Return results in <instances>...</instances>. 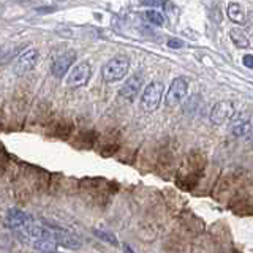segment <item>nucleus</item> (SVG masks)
<instances>
[{
    "instance_id": "obj_17",
    "label": "nucleus",
    "mask_w": 253,
    "mask_h": 253,
    "mask_svg": "<svg viewBox=\"0 0 253 253\" xmlns=\"http://www.w3.org/2000/svg\"><path fill=\"white\" fill-rule=\"evenodd\" d=\"M139 3L144 6H162L165 0H139Z\"/></svg>"
},
{
    "instance_id": "obj_23",
    "label": "nucleus",
    "mask_w": 253,
    "mask_h": 253,
    "mask_svg": "<svg viewBox=\"0 0 253 253\" xmlns=\"http://www.w3.org/2000/svg\"><path fill=\"white\" fill-rule=\"evenodd\" d=\"M49 253H59L57 250H54V252H49Z\"/></svg>"
},
{
    "instance_id": "obj_15",
    "label": "nucleus",
    "mask_w": 253,
    "mask_h": 253,
    "mask_svg": "<svg viewBox=\"0 0 253 253\" xmlns=\"http://www.w3.org/2000/svg\"><path fill=\"white\" fill-rule=\"evenodd\" d=\"M93 234L97 236L98 239L105 241V242H108V244L117 245V239H116V236H114V234H111V233L103 231V229H93Z\"/></svg>"
},
{
    "instance_id": "obj_20",
    "label": "nucleus",
    "mask_w": 253,
    "mask_h": 253,
    "mask_svg": "<svg viewBox=\"0 0 253 253\" xmlns=\"http://www.w3.org/2000/svg\"><path fill=\"white\" fill-rule=\"evenodd\" d=\"M122 250H124V253H134V250L130 247L128 244H122Z\"/></svg>"
},
{
    "instance_id": "obj_14",
    "label": "nucleus",
    "mask_w": 253,
    "mask_h": 253,
    "mask_svg": "<svg viewBox=\"0 0 253 253\" xmlns=\"http://www.w3.org/2000/svg\"><path fill=\"white\" fill-rule=\"evenodd\" d=\"M146 19L150 22V24H154V26H163L165 24V18H163V14L162 13H158V11H155V10H149V11H146Z\"/></svg>"
},
{
    "instance_id": "obj_10",
    "label": "nucleus",
    "mask_w": 253,
    "mask_h": 253,
    "mask_svg": "<svg viewBox=\"0 0 253 253\" xmlns=\"http://www.w3.org/2000/svg\"><path fill=\"white\" fill-rule=\"evenodd\" d=\"M233 114H234V106L231 101H218L217 105H213L209 117L212 124L220 125L229 121V119L233 117Z\"/></svg>"
},
{
    "instance_id": "obj_2",
    "label": "nucleus",
    "mask_w": 253,
    "mask_h": 253,
    "mask_svg": "<svg viewBox=\"0 0 253 253\" xmlns=\"http://www.w3.org/2000/svg\"><path fill=\"white\" fill-rule=\"evenodd\" d=\"M162 98H163V84L158 81H152L149 85H146L144 92H142L139 106L144 113L150 114L158 108Z\"/></svg>"
},
{
    "instance_id": "obj_3",
    "label": "nucleus",
    "mask_w": 253,
    "mask_h": 253,
    "mask_svg": "<svg viewBox=\"0 0 253 253\" xmlns=\"http://www.w3.org/2000/svg\"><path fill=\"white\" fill-rule=\"evenodd\" d=\"M92 76V67L89 62H81L75 65L71 70H68V76H67V85L78 89V87H83L89 83V79Z\"/></svg>"
},
{
    "instance_id": "obj_1",
    "label": "nucleus",
    "mask_w": 253,
    "mask_h": 253,
    "mask_svg": "<svg viewBox=\"0 0 253 253\" xmlns=\"http://www.w3.org/2000/svg\"><path fill=\"white\" fill-rule=\"evenodd\" d=\"M130 68V62L125 57H114L108 60L105 65L101 67V76L106 83H117L126 76Z\"/></svg>"
},
{
    "instance_id": "obj_5",
    "label": "nucleus",
    "mask_w": 253,
    "mask_h": 253,
    "mask_svg": "<svg viewBox=\"0 0 253 253\" xmlns=\"http://www.w3.org/2000/svg\"><path fill=\"white\" fill-rule=\"evenodd\" d=\"M76 60V52L73 49H68L65 52H60L59 55H55L51 63V73L54 78H63L67 73L70 67L73 65V62Z\"/></svg>"
},
{
    "instance_id": "obj_12",
    "label": "nucleus",
    "mask_w": 253,
    "mask_h": 253,
    "mask_svg": "<svg viewBox=\"0 0 253 253\" xmlns=\"http://www.w3.org/2000/svg\"><path fill=\"white\" fill-rule=\"evenodd\" d=\"M229 38H231V42L234 43V46L239 47V49H247V47H249V43H250L249 37L239 27H233L231 30H229Z\"/></svg>"
},
{
    "instance_id": "obj_19",
    "label": "nucleus",
    "mask_w": 253,
    "mask_h": 253,
    "mask_svg": "<svg viewBox=\"0 0 253 253\" xmlns=\"http://www.w3.org/2000/svg\"><path fill=\"white\" fill-rule=\"evenodd\" d=\"M242 62H244V65L247 67V68L253 70V55H252V54H247V55H245Z\"/></svg>"
},
{
    "instance_id": "obj_7",
    "label": "nucleus",
    "mask_w": 253,
    "mask_h": 253,
    "mask_svg": "<svg viewBox=\"0 0 253 253\" xmlns=\"http://www.w3.org/2000/svg\"><path fill=\"white\" fill-rule=\"evenodd\" d=\"M51 237H52V241L55 242V245H62V247H67L70 250H79L83 247L81 239L76 237L75 234L65 231V229H60V228L52 229Z\"/></svg>"
},
{
    "instance_id": "obj_18",
    "label": "nucleus",
    "mask_w": 253,
    "mask_h": 253,
    "mask_svg": "<svg viewBox=\"0 0 253 253\" xmlns=\"http://www.w3.org/2000/svg\"><path fill=\"white\" fill-rule=\"evenodd\" d=\"M168 46L172 47V49H179V47H184V42H180V40H176V38H171L168 42Z\"/></svg>"
},
{
    "instance_id": "obj_16",
    "label": "nucleus",
    "mask_w": 253,
    "mask_h": 253,
    "mask_svg": "<svg viewBox=\"0 0 253 253\" xmlns=\"http://www.w3.org/2000/svg\"><path fill=\"white\" fill-rule=\"evenodd\" d=\"M165 8V13L168 14V16H174L177 13V6L174 5L172 2H169V0H165V3L162 5Z\"/></svg>"
},
{
    "instance_id": "obj_21",
    "label": "nucleus",
    "mask_w": 253,
    "mask_h": 253,
    "mask_svg": "<svg viewBox=\"0 0 253 253\" xmlns=\"http://www.w3.org/2000/svg\"><path fill=\"white\" fill-rule=\"evenodd\" d=\"M247 22L252 26V29H253V11H250L249 14H247Z\"/></svg>"
},
{
    "instance_id": "obj_8",
    "label": "nucleus",
    "mask_w": 253,
    "mask_h": 253,
    "mask_svg": "<svg viewBox=\"0 0 253 253\" xmlns=\"http://www.w3.org/2000/svg\"><path fill=\"white\" fill-rule=\"evenodd\" d=\"M38 59H40V52L37 49H29L24 54H21L14 62V67H13L14 73L24 75V73H27V71L34 70L38 63Z\"/></svg>"
},
{
    "instance_id": "obj_9",
    "label": "nucleus",
    "mask_w": 253,
    "mask_h": 253,
    "mask_svg": "<svg viewBox=\"0 0 253 253\" xmlns=\"http://www.w3.org/2000/svg\"><path fill=\"white\" fill-rule=\"evenodd\" d=\"M142 83H144V78H142V75L130 76L124 83V85L121 87V90H119V97L126 100V101H133L134 98H136V95L139 93Z\"/></svg>"
},
{
    "instance_id": "obj_13",
    "label": "nucleus",
    "mask_w": 253,
    "mask_h": 253,
    "mask_svg": "<svg viewBox=\"0 0 253 253\" xmlns=\"http://www.w3.org/2000/svg\"><path fill=\"white\" fill-rule=\"evenodd\" d=\"M226 14H228V18L231 19L233 22H236V24H244L245 21V13H244V8L239 5V3H236V2H233V3H229L228 5V8H226Z\"/></svg>"
},
{
    "instance_id": "obj_6",
    "label": "nucleus",
    "mask_w": 253,
    "mask_h": 253,
    "mask_svg": "<svg viewBox=\"0 0 253 253\" xmlns=\"http://www.w3.org/2000/svg\"><path fill=\"white\" fill-rule=\"evenodd\" d=\"M252 128V113L250 111H241V113H234L231 117V125H229V131L234 136H244Z\"/></svg>"
},
{
    "instance_id": "obj_4",
    "label": "nucleus",
    "mask_w": 253,
    "mask_h": 253,
    "mask_svg": "<svg viewBox=\"0 0 253 253\" xmlns=\"http://www.w3.org/2000/svg\"><path fill=\"white\" fill-rule=\"evenodd\" d=\"M188 92V81L185 78H176L171 83L168 92H166L165 105L168 108H176L179 103L185 98V95Z\"/></svg>"
},
{
    "instance_id": "obj_11",
    "label": "nucleus",
    "mask_w": 253,
    "mask_h": 253,
    "mask_svg": "<svg viewBox=\"0 0 253 253\" xmlns=\"http://www.w3.org/2000/svg\"><path fill=\"white\" fill-rule=\"evenodd\" d=\"M30 220H32V217L29 215V213L22 212L21 209H10L6 213L5 223H6V226H10L13 229H19Z\"/></svg>"
},
{
    "instance_id": "obj_22",
    "label": "nucleus",
    "mask_w": 253,
    "mask_h": 253,
    "mask_svg": "<svg viewBox=\"0 0 253 253\" xmlns=\"http://www.w3.org/2000/svg\"><path fill=\"white\" fill-rule=\"evenodd\" d=\"M52 2H67V0H52Z\"/></svg>"
}]
</instances>
